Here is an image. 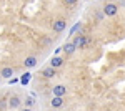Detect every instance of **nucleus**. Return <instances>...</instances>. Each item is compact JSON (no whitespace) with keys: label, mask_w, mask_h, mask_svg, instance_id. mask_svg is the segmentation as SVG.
Listing matches in <instances>:
<instances>
[{"label":"nucleus","mask_w":125,"mask_h":111,"mask_svg":"<svg viewBox=\"0 0 125 111\" xmlns=\"http://www.w3.org/2000/svg\"><path fill=\"white\" fill-rule=\"evenodd\" d=\"M72 43L75 45V48H85L88 43H90V40L85 37V35H82V33H77L73 40H72Z\"/></svg>","instance_id":"nucleus-1"},{"label":"nucleus","mask_w":125,"mask_h":111,"mask_svg":"<svg viewBox=\"0 0 125 111\" xmlns=\"http://www.w3.org/2000/svg\"><path fill=\"white\" fill-rule=\"evenodd\" d=\"M117 12H118V5L114 3V2H108L104 5V15L105 17H115Z\"/></svg>","instance_id":"nucleus-2"},{"label":"nucleus","mask_w":125,"mask_h":111,"mask_svg":"<svg viewBox=\"0 0 125 111\" xmlns=\"http://www.w3.org/2000/svg\"><path fill=\"white\" fill-rule=\"evenodd\" d=\"M22 104H23V101H22V98H20L19 94H12L9 98V108L10 110H19Z\"/></svg>","instance_id":"nucleus-3"},{"label":"nucleus","mask_w":125,"mask_h":111,"mask_svg":"<svg viewBox=\"0 0 125 111\" xmlns=\"http://www.w3.org/2000/svg\"><path fill=\"white\" fill-rule=\"evenodd\" d=\"M65 28H67V20H65V18H57V20H53V23H52V30H53V32L60 33V32H63Z\"/></svg>","instance_id":"nucleus-4"},{"label":"nucleus","mask_w":125,"mask_h":111,"mask_svg":"<svg viewBox=\"0 0 125 111\" xmlns=\"http://www.w3.org/2000/svg\"><path fill=\"white\" fill-rule=\"evenodd\" d=\"M52 93H53V96H60V98H63V96L67 94V86H65V85H57V86L52 88Z\"/></svg>","instance_id":"nucleus-5"},{"label":"nucleus","mask_w":125,"mask_h":111,"mask_svg":"<svg viewBox=\"0 0 125 111\" xmlns=\"http://www.w3.org/2000/svg\"><path fill=\"white\" fill-rule=\"evenodd\" d=\"M37 63H39V58L37 56H27L23 60V66L25 68H33V66H37Z\"/></svg>","instance_id":"nucleus-6"},{"label":"nucleus","mask_w":125,"mask_h":111,"mask_svg":"<svg viewBox=\"0 0 125 111\" xmlns=\"http://www.w3.org/2000/svg\"><path fill=\"white\" fill-rule=\"evenodd\" d=\"M75 50H77V48H75V45H73L72 42H67L65 45L62 46V51H63L65 55H73V53H75Z\"/></svg>","instance_id":"nucleus-7"},{"label":"nucleus","mask_w":125,"mask_h":111,"mask_svg":"<svg viewBox=\"0 0 125 111\" xmlns=\"http://www.w3.org/2000/svg\"><path fill=\"white\" fill-rule=\"evenodd\" d=\"M63 63H65V60H63L62 56H53V58L50 60V65H48V66H52V68H55V70H57V68H60Z\"/></svg>","instance_id":"nucleus-8"},{"label":"nucleus","mask_w":125,"mask_h":111,"mask_svg":"<svg viewBox=\"0 0 125 111\" xmlns=\"http://www.w3.org/2000/svg\"><path fill=\"white\" fill-rule=\"evenodd\" d=\"M12 76H13V68H10V66H5V68H2V70H0V78L10 80Z\"/></svg>","instance_id":"nucleus-9"},{"label":"nucleus","mask_w":125,"mask_h":111,"mask_svg":"<svg viewBox=\"0 0 125 111\" xmlns=\"http://www.w3.org/2000/svg\"><path fill=\"white\" fill-rule=\"evenodd\" d=\"M63 98H60V96H53L52 100H50V106L52 108H55V110H58V108H62L63 106Z\"/></svg>","instance_id":"nucleus-10"},{"label":"nucleus","mask_w":125,"mask_h":111,"mask_svg":"<svg viewBox=\"0 0 125 111\" xmlns=\"http://www.w3.org/2000/svg\"><path fill=\"white\" fill-rule=\"evenodd\" d=\"M40 75H43L45 78H53L55 75H57V70L55 68H52V66H47V68H43L42 70V73Z\"/></svg>","instance_id":"nucleus-11"},{"label":"nucleus","mask_w":125,"mask_h":111,"mask_svg":"<svg viewBox=\"0 0 125 111\" xmlns=\"http://www.w3.org/2000/svg\"><path fill=\"white\" fill-rule=\"evenodd\" d=\"M23 104H25V108H32V106L35 104V100H33V98H30V96H27V98L23 100Z\"/></svg>","instance_id":"nucleus-12"},{"label":"nucleus","mask_w":125,"mask_h":111,"mask_svg":"<svg viewBox=\"0 0 125 111\" xmlns=\"http://www.w3.org/2000/svg\"><path fill=\"white\" fill-rule=\"evenodd\" d=\"M9 108V100H0V111H5Z\"/></svg>","instance_id":"nucleus-13"},{"label":"nucleus","mask_w":125,"mask_h":111,"mask_svg":"<svg viewBox=\"0 0 125 111\" xmlns=\"http://www.w3.org/2000/svg\"><path fill=\"white\" fill-rule=\"evenodd\" d=\"M77 2H78V0H63V3H65V5H68V7H73Z\"/></svg>","instance_id":"nucleus-14"},{"label":"nucleus","mask_w":125,"mask_h":111,"mask_svg":"<svg viewBox=\"0 0 125 111\" xmlns=\"http://www.w3.org/2000/svg\"><path fill=\"white\" fill-rule=\"evenodd\" d=\"M29 80H30V75H29V73H27L25 76H23V78H22V81H23V83H27Z\"/></svg>","instance_id":"nucleus-15"},{"label":"nucleus","mask_w":125,"mask_h":111,"mask_svg":"<svg viewBox=\"0 0 125 111\" xmlns=\"http://www.w3.org/2000/svg\"><path fill=\"white\" fill-rule=\"evenodd\" d=\"M78 27H80V23H77V25H75V27L72 28V33H75V32H77V28H78Z\"/></svg>","instance_id":"nucleus-16"},{"label":"nucleus","mask_w":125,"mask_h":111,"mask_svg":"<svg viewBox=\"0 0 125 111\" xmlns=\"http://www.w3.org/2000/svg\"><path fill=\"white\" fill-rule=\"evenodd\" d=\"M104 18V13H97V20H102Z\"/></svg>","instance_id":"nucleus-17"},{"label":"nucleus","mask_w":125,"mask_h":111,"mask_svg":"<svg viewBox=\"0 0 125 111\" xmlns=\"http://www.w3.org/2000/svg\"><path fill=\"white\" fill-rule=\"evenodd\" d=\"M20 111H32V108H23V110H20Z\"/></svg>","instance_id":"nucleus-18"},{"label":"nucleus","mask_w":125,"mask_h":111,"mask_svg":"<svg viewBox=\"0 0 125 111\" xmlns=\"http://www.w3.org/2000/svg\"><path fill=\"white\" fill-rule=\"evenodd\" d=\"M62 111H67V110H62Z\"/></svg>","instance_id":"nucleus-19"}]
</instances>
